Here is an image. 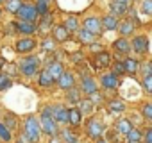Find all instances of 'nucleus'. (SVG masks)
Returning a JSON list of instances; mask_svg holds the SVG:
<instances>
[{"label": "nucleus", "mask_w": 152, "mask_h": 143, "mask_svg": "<svg viewBox=\"0 0 152 143\" xmlns=\"http://www.w3.org/2000/svg\"><path fill=\"white\" fill-rule=\"evenodd\" d=\"M39 132H41V129H39L38 118L36 116H27V120H25V138L31 139L32 143H36V141H39Z\"/></svg>", "instance_id": "obj_1"}, {"label": "nucleus", "mask_w": 152, "mask_h": 143, "mask_svg": "<svg viewBox=\"0 0 152 143\" xmlns=\"http://www.w3.org/2000/svg\"><path fill=\"white\" fill-rule=\"evenodd\" d=\"M39 129H41L43 132H47L48 136H54V134H56V131H57L56 120L52 118V115H50V109H48V107H47V109H43V113H41Z\"/></svg>", "instance_id": "obj_2"}, {"label": "nucleus", "mask_w": 152, "mask_h": 143, "mask_svg": "<svg viewBox=\"0 0 152 143\" xmlns=\"http://www.w3.org/2000/svg\"><path fill=\"white\" fill-rule=\"evenodd\" d=\"M16 16L20 18V22H31V23H34V20L38 18V13H36V7L34 6H20L18 7V11H16Z\"/></svg>", "instance_id": "obj_3"}, {"label": "nucleus", "mask_w": 152, "mask_h": 143, "mask_svg": "<svg viewBox=\"0 0 152 143\" xmlns=\"http://www.w3.org/2000/svg\"><path fill=\"white\" fill-rule=\"evenodd\" d=\"M38 64H39V59L36 55H29L22 61V74L27 75V77H32L36 72H38Z\"/></svg>", "instance_id": "obj_4"}, {"label": "nucleus", "mask_w": 152, "mask_h": 143, "mask_svg": "<svg viewBox=\"0 0 152 143\" xmlns=\"http://www.w3.org/2000/svg\"><path fill=\"white\" fill-rule=\"evenodd\" d=\"M131 48H132L136 54H145V52L148 50V39H147L145 36H136V38L132 39Z\"/></svg>", "instance_id": "obj_5"}, {"label": "nucleus", "mask_w": 152, "mask_h": 143, "mask_svg": "<svg viewBox=\"0 0 152 143\" xmlns=\"http://www.w3.org/2000/svg\"><path fill=\"white\" fill-rule=\"evenodd\" d=\"M84 31H88V32H91V34H100L102 32V25H100V20L99 18H88L86 22H84Z\"/></svg>", "instance_id": "obj_6"}, {"label": "nucleus", "mask_w": 152, "mask_h": 143, "mask_svg": "<svg viewBox=\"0 0 152 143\" xmlns=\"http://www.w3.org/2000/svg\"><path fill=\"white\" fill-rule=\"evenodd\" d=\"M102 132H104L102 123H100L99 120L91 118V120L88 122V134H90L91 138H100V136H102Z\"/></svg>", "instance_id": "obj_7"}, {"label": "nucleus", "mask_w": 152, "mask_h": 143, "mask_svg": "<svg viewBox=\"0 0 152 143\" xmlns=\"http://www.w3.org/2000/svg\"><path fill=\"white\" fill-rule=\"evenodd\" d=\"M52 118L56 122H68V109L63 107V106H54L52 107Z\"/></svg>", "instance_id": "obj_8"}, {"label": "nucleus", "mask_w": 152, "mask_h": 143, "mask_svg": "<svg viewBox=\"0 0 152 143\" xmlns=\"http://www.w3.org/2000/svg\"><path fill=\"white\" fill-rule=\"evenodd\" d=\"M57 82H59V88L72 90L73 88V75L70 74V72H63V74L59 75V79H57Z\"/></svg>", "instance_id": "obj_9"}, {"label": "nucleus", "mask_w": 152, "mask_h": 143, "mask_svg": "<svg viewBox=\"0 0 152 143\" xmlns=\"http://www.w3.org/2000/svg\"><path fill=\"white\" fill-rule=\"evenodd\" d=\"M47 72H48V75H50L52 81H57L59 75L63 74L64 70H63V64H61V63H52V64L47 66Z\"/></svg>", "instance_id": "obj_10"}, {"label": "nucleus", "mask_w": 152, "mask_h": 143, "mask_svg": "<svg viewBox=\"0 0 152 143\" xmlns=\"http://www.w3.org/2000/svg\"><path fill=\"white\" fill-rule=\"evenodd\" d=\"M34 47H36V41L31 39V38H23V39H20V41L16 43V50H18V52H29V50H32Z\"/></svg>", "instance_id": "obj_11"}, {"label": "nucleus", "mask_w": 152, "mask_h": 143, "mask_svg": "<svg viewBox=\"0 0 152 143\" xmlns=\"http://www.w3.org/2000/svg\"><path fill=\"white\" fill-rule=\"evenodd\" d=\"M109 64H111V55H109V54L99 52V54L95 55V66H97V68H106V66H109Z\"/></svg>", "instance_id": "obj_12"}, {"label": "nucleus", "mask_w": 152, "mask_h": 143, "mask_svg": "<svg viewBox=\"0 0 152 143\" xmlns=\"http://www.w3.org/2000/svg\"><path fill=\"white\" fill-rule=\"evenodd\" d=\"M100 82H102V86H104L106 90H115V88L118 86V79H116L115 74H107V75H104Z\"/></svg>", "instance_id": "obj_13"}, {"label": "nucleus", "mask_w": 152, "mask_h": 143, "mask_svg": "<svg viewBox=\"0 0 152 143\" xmlns=\"http://www.w3.org/2000/svg\"><path fill=\"white\" fill-rule=\"evenodd\" d=\"M81 90L90 95V93H95L97 91V84H95V81L91 77H84L83 82H81Z\"/></svg>", "instance_id": "obj_14"}, {"label": "nucleus", "mask_w": 152, "mask_h": 143, "mask_svg": "<svg viewBox=\"0 0 152 143\" xmlns=\"http://www.w3.org/2000/svg\"><path fill=\"white\" fill-rule=\"evenodd\" d=\"M100 25H102V29L113 31V29L118 27V22H116V18H115L113 15H107V16H104V18L100 20Z\"/></svg>", "instance_id": "obj_15"}, {"label": "nucleus", "mask_w": 152, "mask_h": 143, "mask_svg": "<svg viewBox=\"0 0 152 143\" xmlns=\"http://www.w3.org/2000/svg\"><path fill=\"white\" fill-rule=\"evenodd\" d=\"M15 27H18V31H20L22 34H32L34 31H38V27H36L34 23H31V22H20V23H16Z\"/></svg>", "instance_id": "obj_16"}, {"label": "nucleus", "mask_w": 152, "mask_h": 143, "mask_svg": "<svg viewBox=\"0 0 152 143\" xmlns=\"http://www.w3.org/2000/svg\"><path fill=\"white\" fill-rule=\"evenodd\" d=\"M118 27H120L118 31H120V34H122L124 38H125V36H129V34H132V31H134V23H132L131 20H125V22H122Z\"/></svg>", "instance_id": "obj_17"}, {"label": "nucleus", "mask_w": 152, "mask_h": 143, "mask_svg": "<svg viewBox=\"0 0 152 143\" xmlns=\"http://www.w3.org/2000/svg\"><path fill=\"white\" fill-rule=\"evenodd\" d=\"M125 136H127V141H129V143H140V141H141V138H143L141 131H140V129H134V127H132Z\"/></svg>", "instance_id": "obj_18"}, {"label": "nucleus", "mask_w": 152, "mask_h": 143, "mask_svg": "<svg viewBox=\"0 0 152 143\" xmlns=\"http://www.w3.org/2000/svg\"><path fill=\"white\" fill-rule=\"evenodd\" d=\"M115 48H116L118 52H122V54H127V52L131 50V43H129L125 38H120V39L115 41Z\"/></svg>", "instance_id": "obj_19"}, {"label": "nucleus", "mask_w": 152, "mask_h": 143, "mask_svg": "<svg viewBox=\"0 0 152 143\" xmlns=\"http://www.w3.org/2000/svg\"><path fill=\"white\" fill-rule=\"evenodd\" d=\"M81 111L77 109V107H73V109H68V122L70 123H73V125H77V123H81Z\"/></svg>", "instance_id": "obj_20"}, {"label": "nucleus", "mask_w": 152, "mask_h": 143, "mask_svg": "<svg viewBox=\"0 0 152 143\" xmlns=\"http://www.w3.org/2000/svg\"><path fill=\"white\" fill-rule=\"evenodd\" d=\"M131 129H132V125H131V122H129L127 118H122V120L116 123V131H118L120 134H127Z\"/></svg>", "instance_id": "obj_21"}, {"label": "nucleus", "mask_w": 152, "mask_h": 143, "mask_svg": "<svg viewBox=\"0 0 152 143\" xmlns=\"http://www.w3.org/2000/svg\"><path fill=\"white\" fill-rule=\"evenodd\" d=\"M111 13H113V16H115V15H125V13H127V4H120V2H115V0H113V4H111Z\"/></svg>", "instance_id": "obj_22"}, {"label": "nucleus", "mask_w": 152, "mask_h": 143, "mask_svg": "<svg viewBox=\"0 0 152 143\" xmlns=\"http://www.w3.org/2000/svg\"><path fill=\"white\" fill-rule=\"evenodd\" d=\"M54 36H56V39H57V41H64V39L68 38V31L64 29V25H59V27H56Z\"/></svg>", "instance_id": "obj_23"}, {"label": "nucleus", "mask_w": 152, "mask_h": 143, "mask_svg": "<svg viewBox=\"0 0 152 143\" xmlns=\"http://www.w3.org/2000/svg\"><path fill=\"white\" fill-rule=\"evenodd\" d=\"M79 38H81V41H84V43H93V41H95V34H91V32H88V31H84V29L79 31Z\"/></svg>", "instance_id": "obj_24"}, {"label": "nucleus", "mask_w": 152, "mask_h": 143, "mask_svg": "<svg viewBox=\"0 0 152 143\" xmlns=\"http://www.w3.org/2000/svg\"><path fill=\"white\" fill-rule=\"evenodd\" d=\"M124 68H125V72H129V74H134L136 72V68H138V63L134 61V59H125L124 61Z\"/></svg>", "instance_id": "obj_25"}, {"label": "nucleus", "mask_w": 152, "mask_h": 143, "mask_svg": "<svg viewBox=\"0 0 152 143\" xmlns=\"http://www.w3.org/2000/svg\"><path fill=\"white\" fill-rule=\"evenodd\" d=\"M52 82H54V81L50 79V75H48V72H47V70H43L41 74H39V84H41V86H50Z\"/></svg>", "instance_id": "obj_26"}, {"label": "nucleus", "mask_w": 152, "mask_h": 143, "mask_svg": "<svg viewBox=\"0 0 152 143\" xmlns=\"http://www.w3.org/2000/svg\"><path fill=\"white\" fill-rule=\"evenodd\" d=\"M64 29L70 32V31H77L79 29V25H77V20H75L73 16H70L68 20H66V23H64Z\"/></svg>", "instance_id": "obj_27"}, {"label": "nucleus", "mask_w": 152, "mask_h": 143, "mask_svg": "<svg viewBox=\"0 0 152 143\" xmlns=\"http://www.w3.org/2000/svg\"><path fill=\"white\" fill-rule=\"evenodd\" d=\"M0 138H2L4 141H9V139H11V131H9L2 122H0Z\"/></svg>", "instance_id": "obj_28"}, {"label": "nucleus", "mask_w": 152, "mask_h": 143, "mask_svg": "<svg viewBox=\"0 0 152 143\" xmlns=\"http://www.w3.org/2000/svg\"><path fill=\"white\" fill-rule=\"evenodd\" d=\"M20 6H22V0H7V11L11 13H16Z\"/></svg>", "instance_id": "obj_29"}, {"label": "nucleus", "mask_w": 152, "mask_h": 143, "mask_svg": "<svg viewBox=\"0 0 152 143\" xmlns=\"http://www.w3.org/2000/svg\"><path fill=\"white\" fill-rule=\"evenodd\" d=\"M11 86V79L7 77V75H4V74H0V91L2 90H7Z\"/></svg>", "instance_id": "obj_30"}, {"label": "nucleus", "mask_w": 152, "mask_h": 143, "mask_svg": "<svg viewBox=\"0 0 152 143\" xmlns=\"http://www.w3.org/2000/svg\"><path fill=\"white\" fill-rule=\"evenodd\" d=\"M141 9H143V15L150 16V15H152V0H143Z\"/></svg>", "instance_id": "obj_31"}, {"label": "nucleus", "mask_w": 152, "mask_h": 143, "mask_svg": "<svg viewBox=\"0 0 152 143\" xmlns=\"http://www.w3.org/2000/svg\"><path fill=\"white\" fill-rule=\"evenodd\" d=\"M43 16H45V20L41 22L39 31H41V32H47V31H48V27H50V15H43Z\"/></svg>", "instance_id": "obj_32"}, {"label": "nucleus", "mask_w": 152, "mask_h": 143, "mask_svg": "<svg viewBox=\"0 0 152 143\" xmlns=\"http://www.w3.org/2000/svg\"><path fill=\"white\" fill-rule=\"evenodd\" d=\"M4 125H6L9 131H11V129H15V127H16V118H15L13 115H7V118H6V123H4Z\"/></svg>", "instance_id": "obj_33"}, {"label": "nucleus", "mask_w": 152, "mask_h": 143, "mask_svg": "<svg viewBox=\"0 0 152 143\" xmlns=\"http://www.w3.org/2000/svg\"><path fill=\"white\" fill-rule=\"evenodd\" d=\"M63 138H64L66 143H77V136H73L70 131H64V132H63Z\"/></svg>", "instance_id": "obj_34"}, {"label": "nucleus", "mask_w": 152, "mask_h": 143, "mask_svg": "<svg viewBox=\"0 0 152 143\" xmlns=\"http://www.w3.org/2000/svg\"><path fill=\"white\" fill-rule=\"evenodd\" d=\"M36 13L38 15H48V9H47V2H38V7H36Z\"/></svg>", "instance_id": "obj_35"}, {"label": "nucleus", "mask_w": 152, "mask_h": 143, "mask_svg": "<svg viewBox=\"0 0 152 143\" xmlns=\"http://www.w3.org/2000/svg\"><path fill=\"white\" fill-rule=\"evenodd\" d=\"M109 109H111V111H124V102H120V100H113V102L109 104Z\"/></svg>", "instance_id": "obj_36"}, {"label": "nucleus", "mask_w": 152, "mask_h": 143, "mask_svg": "<svg viewBox=\"0 0 152 143\" xmlns=\"http://www.w3.org/2000/svg\"><path fill=\"white\" fill-rule=\"evenodd\" d=\"M90 102H91V104H100V102H102V95H100L99 91L90 93Z\"/></svg>", "instance_id": "obj_37"}, {"label": "nucleus", "mask_w": 152, "mask_h": 143, "mask_svg": "<svg viewBox=\"0 0 152 143\" xmlns=\"http://www.w3.org/2000/svg\"><path fill=\"white\" fill-rule=\"evenodd\" d=\"M68 100L70 102H79V93L77 91H75V90H68Z\"/></svg>", "instance_id": "obj_38"}, {"label": "nucleus", "mask_w": 152, "mask_h": 143, "mask_svg": "<svg viewBox=\"0 0 152 143\" xmlns=\"http://www.w3.org/2000/svg\"><path fill=\"white\" fill-rule=\"evenodd\" d=\"M143 86H145V91H147V93H150V91H152V77H150V75H145Z\"/></svg>", "instance_id": "obj_39"}, {"label": "nucleus", "mask_w": 152, "mask_h": 143, "mask_svg": "<svg viewBox=\"0 0 152 143\" xmlns=\"http://www.w3.org/2000/svg\"><path fill=\"white\" fill-rule=\"evenodd\" d=\"M143 116H145L147 120L152 118V104H145V106H143Z\"/></svg>", "instance_id": "obj_40"}, {"label": "nucleus", "mask_w": 152, "mask_h": 143, "mask_svg": "<svg viewBox=\"0 0 152 143\" xmlns=\"http://www.w3.org/2000/svg\"><path fill=\"white\" fill-rule=\"evenodd\" d=\"M124 72H125L124 63H116V64H115V75H116V74H124Z\"/></svg>", "instance_id": "obj_41"}, {"label": "nucleus", "mask_w": 152, "mask_h": 143, "mask_svg": "<svg viewBox=\"0 0 152 143\" xmlns=\"http://www.w3.org/2000/svg\"><path fill=\"white\" fill-rule=\"evenodd\" d=\"M145 143H152V129H147V132H145Z\"/></svg>", "instance_id": "obj_42"}, {"label": "nucleus", "mask_w": 152, "mask_h": 143, "mask_svg": "<svg viewBox=\"0 0 152 143\" xmlns=\"http://www.w3.org/2000/svg\"><path fill=\"white\" fill-rule=\"evenodd\" d=\"M129 13H131V15H132V23H134V25H136V23H138V25H140V20H138V16H136V11H134V9H131V11H129Z\"/></svg>", "instance_id": "obj_43"}, {"label": "nucleus", "mask_w": 152, "mask_h": 143, "mask_svg": "<svg viewBox=\"0 0 152 143\" xmlns=\"http://www.w3.org/2000/svg\"><path fill=\"white\" fill-rule=\"evenodd\" d=\"M52 47H54V43H52L50 39H45V41H43V48H47V50H50Z\"/></svg>", "instance_id": "obj_44"}, {"label": "nucleus", "mask_w": 152, "mask_h": 143, "mask_svg": "<svg viewBox=\"0 0 152 143\" xmlns=\"http://www.w3.org/2000/svg\"><path fill=\"white\" fill-rule=\"evenodd\" d=\"M143 74H145V75H150V64H148V63L143 66Z\"/></svg>", "instance_id": "obj_45"}, {"label": "nucleus", "mask_w": 152, "mask_h": 143, "mask_svg": "<svg viewBox=\"0 0 152 143\" xmlns=\"http://www.w3.org/2000/svg\"><path fill=\"white\" fill-rule=\"evenodd\" d=\"M115 2H120V4H127V2H131V0H115Z\"/></svg>", "instance_id": "obj_46"}, {"label": "nucleus", "mask_w": 152, "mask_h": 143, "mask_svg": "<svg viewBox=\"0 0 152 143\" xmlns=\"http://www.w3.org/2000/svg\"><path fill=\"white\" fill-rule=\"evenodd\" d=\"M97 143H107V141H106V139H99Z\"/></svg>", "instance_id": "obj_47"}, {"label": "nucleus", "mask_w": 152, "mask_h": 143, "mask_svg": "<svg viewBox=\"0 0 152 143\" xmlns=\"http://www.w3.org/2000/svg\"><path fill=\"white\" fill-rule=\"evenodd\" d=\"M2 66H4V61H2V59H0V68H2Z\"/></svg>", "instance_id": "obj_48"}, {"label": "nucleus", "mask_w": 152, "mask_h": 143, "mask_svg": "<svg viewBox=\"0 0 152 143\" xmlns=\"http://www.w3.org/2000/svg\"><path fill=\"white\" fill-rule=\"evenodd\" d=\"M38 2H48V0H38Z\"/></svg>", "instance_id": "obj_49"}, {"label": "nucleus", "mask_w": 152, "mask_h": 143, "mask_svg": "<svg viewBox=\"0 0 152 143\" xmlns=\"http://www.w3.org/2000/svg\"><path fill=\"white\" fill-rule=\"evenodd\" d=\"M2 2H6V0H0V4H2Z\"/></svg>", "instance_id": "obj_50"}, {"label": "nucleus", "mask_w": 152, "mask_h": 143, "mask_svg": "<svg viewBox=\"0 0 152 143\" xmlns=\"http://www.w3.org/2000/svg\"><path fill=\"white\" fill-rule=\"evenodd\" d=\"M18 143H23V141H18Z\"/></svg>", "instance_id": "obj_51"}, {"label": "nucleus", "mask_w": 152, "mask_h": 143, "mask_svg": "<svg viewBox=\"0 0 152 143\" xmlns=\"http://www.w3.org/2000/svg\"><path fill=\"white\" fill-rule=\"evenodd\" d=\"M115 143H118V141H115Z\"/></svg>", "instance_id": "obj_52"}]
</instances>
